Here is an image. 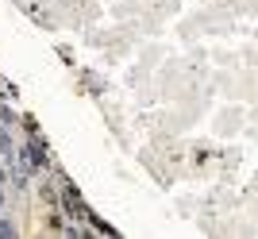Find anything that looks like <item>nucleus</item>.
I'll use <instances>...</instances> for the list:
<instances>
[{
  "mask_svg": "<svg viewBox=\"0 0 258 239\" xmlns=\"http://www.w3.org/2000/svg\"><path fill=\"white\" fill-rule=\"evenodd\" d=\"M8 235H16V228H12V224H4V220H0V239H8Z\"/></svg>",
  "mask_w": 258,
  "mask_h": 239,
  "instance_id": "nucleus-1",
  "label": "nucleus"
},
{
  "mask_svg": "<svg viewBox=\"0 0 258 239\" xmlns=\"http://www.w3.org/2000/svg\"><path fill=\"white\" fill-rule=\"evenodd\" d=\"M0 185H4V177H0ZM0 205H4V193H0Z\"/></svg>",
  "mask_w": 258,
  "mask_h": 239,
  "instance_id": "nucleus-2",
  "label": "nucleus"
}]
</instances>
